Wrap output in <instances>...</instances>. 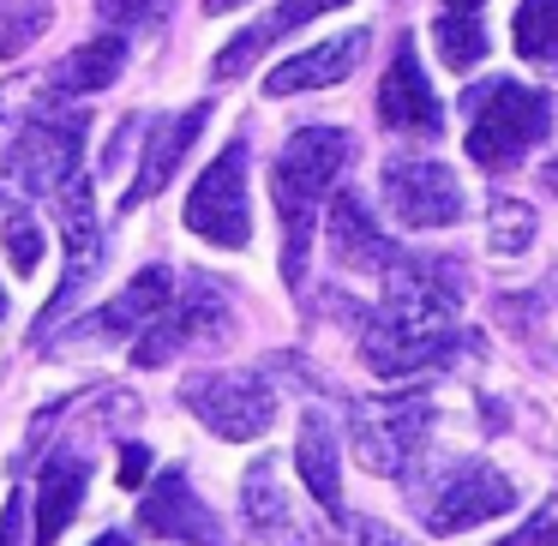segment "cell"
Masks as SVG:
<instances>
[{
    "label": "cell",
    "instance_id": "9",
    "mask_svg": "<svg viewBox=\"0 0 558 546\" xmlns=\"http://www.w3.org/2000/svg\"><path fill=\"white\" fill-rule=\"evenodd\" d=\"M61 217H66V277H61V289L49 294V306H43L37 337H49V330L61 325V313L78 301V289H90L97 270H102V222H97V205H90V174H73V181L61 186Z\"/></svg>",
    "mask_w": 558,
    "mask_h": 546
},
{
    "label": "cell",
    "instance_id": "8",
    "mask_svg": "<svg viewBox=\"0 0 558 546\" xmlns=\"http://www.w3.org/2000/svg\"><path fill=\"white\" fill-rule=\"evenodd\" d=\"M505 510H517V481L498 474L493 462L469 457L445 474V486H438L433 498H426V529L462 534V529H481V522L505 517Z\"/></svg>",
    "mask_w": 558,
    "mask_h": 546
},
{
    "label": "cell",
    "instance_id": "27",
    "mask_svg": "<svg viewBox=\"0 0 558 546\" xmlns=\"http://www.w3.org/2000/svg\"><path fill=\"white\" fill-rule=\"evenodd\" d=\"M97 13L121 31H138V25H162L169 19V0H97Z\"/></svg>",
    "mask_w": 558,
    "mask_h": 546
},
{
    "label": "cell",
    "instance_id": "26",
    "mask_svg": "<svg viewBox=\"0 0 558 546\" xmlns=\"http://www.w3.org/2000/svg\"><path fill=\"white\" fill-rule=\"evenodd\" d=\"M0 234H7V258H13V270H19V277L43 270V253H49V234H43V222L31 217V210H13V217L0 222Z\"/></svg>",
    "mask_w": 558,
    "mask_h": 546
},
{
    "label": "cell",
    "instance_id": "5",
    "mask_svg": "<svg viewBox=\"0 0 558 546\" xmlns=\"http://www.w3.org/2000/svg\"><path fill=\"white\" fill-rule=\"evenodd\" d=\"M546 121H553V109H546L541 90L493 85V90H486V102L474 109L469 157L481 162V169H510V162H522L546 138Z\"/></svg>",
    "mask_w": 558,
    "mask_h": 546
},
{
    "label": "cell",
    "instance_id": "35",
    "mask_svg": "<svg viewBox=\"0 0 558 546\" xmlns=\"http://www.w3.org/2000/svg\"><path fill=\"white\" fill-rule=\"evenodd\" d=\"M546 186H553V193H558V162H546Z\"/></svg>",
    "mask_w": 558,
    "mask_h": 546
},
{
    "label": "cell",
    "instance_id": "14",
    "mask_svg": "<svg viewBox=\"0 0 558 546\" xmlns=\"http://www.w3.org/2000/svg\"><path fill=\"white\" fill-rule=\"evenodd\" d=\"M366 43H373V31H349V37H330V43H318V49H306V54H289L282 66H270L265 97H301V90L342 85V78H354Z\"/></svg>",
    "mask_w": 558,
    "mask_h": 546
},
{
    "label": "cell",
    "instance_id": "6",
    "mask_svg": "<svg viewBox=\"0 0 558 546\" xmlns=\"http://www.w3.org/2000/svg\"><path fill=\"white\" fill-rule=\"evenodd\" d=\"M186 229L198 241L222 246V253H241L253 241V205H246V145L234 138L205 174L186 193Z\"/></svg>",
    "mask_w": 558,
    "mask_h": 546
},
{
    "label": "cell",
    "instance_id": "23",
    "mask_svg": "<svg viewBox=\"0 0 558 546\" xmlns=\"http://www.w3.org/2000/svg\"><path fill=\"white\" fill-rule=\"evenodd\" d=\"M433 43H438V54H445L450 73H469V66L486 61V31H481L474 13H445L433 25Z\"/></svg>",
    "mask_w": 558,
    "mask_h": 546
},
{
    "label": "cell",
    "instance_id": "31",
    "mask_svg": "<svg viewBox=\"0 0 558 546\" xmlns=\"http://www.w3.org/2000/svg\"><path fill=\"white\" fill-rule=\"evenodd\" d=\"M114 474H121V486H145L150 481V450L145 445H126L121 450V469H114Z\"/></svg>",
    "mask_w": 558,
    "mask_h": 546
},
{
    "label": "cell",
    "instance_id": "15",
    "mask_svg": "<svg viewBox=\"0 0 558 546\" xmlns=\"http://www.w3.org/2000/svg\"><path fill=\"white\" fill-rule=\"evenodd\" d=\"M325 246L342 270H390L397 246L385 241V229L373 222L361 193H330V210H325Z\"/></svg>",
    "mask_w": 558,
    "mask_h": 546
},
{
    "label": "cell",
    "instance_id": "28",
    "mask_svg": "<svg viewBox=\"0 0 558 546\" xmlns=\"http://www.w3.org/2000/svg\"><path fill=\"white\" fill-rule=\"evenodd\" d=\"M505 546H558V493L553 498H546V505L541 510H534V517L529 522H522V529L517 534H510V541Z\"/></svg>",
    "mask_w": 558,
    "mask_h": 546
},
{
    "label": "cell",
    "instance_id": "22",
    "mask_svg": "<svg viewBox=\"0 0 558 546\" xmlns=\"http://www.w3.org/2000/svg\"><path fill=\"white\" fill-rule=\"evenodd\" d=\"M517 54L534 66H558V0H522L517 7Z\"/></svg>",
    "mask_w": 558,
    "mask_h": 546
},
{
    "label": "cell",
    "instance_id": "11",
    "mask_svg": "<svg viewBox=\"0 0 558 546\" xmlns=\"http://www.w3.org/2000/svg\"><path fill=\"white\" fill-rule=\"evenodd\" d=\"M169 301H174V277L150 265V270H138V277L126 282V289L114 294L109 306H97V313H90L85 325L73 330V337H78V342H126V337L138 342L150 325H157V313H162Z\"/></svg>",
    "mask_w": 558,
    "mask_h": 546
},
{
    "label": "cell",
    "instance_id": "29",
    "mask_svg": "<svg viewBox=\"0 0 558 546\" xmlns=\"http://www.w3.org/2000/svg\"><path fill=\"white\" fill-rule=\"evenodd\" d=\"M349 546H409V541H402V534L390 529V522L366 517V522H354V529H349Z\"/></svg>",
    "mask_w": 558,
    "mask_h": 546
},
{
    "label": "cell",
    "instance_id": "7",
    "mask_svg": "<svg viewBox=\"0 0 558 546\" xmlns=\"http://www.w3.org/2000/svg\"><path fill=\"white\" fill-rule=\"evenodd\" d=\"M385 205H390V217L409 222V229H450V222H462L469 193H462V181L445 162L390 157L385 162Z\"/></svg>",
    "mask_w": 558,
    "mask_h": 546
},
{
    "label": "cell",
    "instance_id": "21",
    "mask_svg": "<svg viewBox=\"0 0 558 546\" xmlns=\"http://www.w3.org/2000/svg\"><path fill=\"white\" fill-rule=\"evenodd\" d=\"M241 510H246V529L253 534H282L289 529V493H282V474L270 457H258L241 481Z\"/></svg>",
    "mask_w": 558,
    "mask_h": 546
},
{
    "label": "cell",
    "instance_id": "19",
    "mask_svg": "<svg viewBox=\"0 0 558 546\" xmlns=\"http://www.w3.org/2000/svg\"><path fill=\"white\" fill-rule=\"evenodd\" d=\"M294 462H301V474H306V486H313L318 510H325L330 522H349V510H342V450H337V426H330L325 414H306V421H301Z\"/></svg>",
    "mask_w": 558,
    "mask_h": 546
},
{
    "label": "cell",
    "instance_id": "18",
    "mask_svg": "<svg viewBox=\"0 0 558 546\" xmlns=\"http://www.w3.org/2000/svg\"><path fill=\"white\" fill-rule=\"evenodd\" d=\"M337 7H349V0H282V7H270V19H258V25H246L241 37H234L229 49L217 54V78H241L246 66H253L258 54L270 49V43L294 37L301 25H313L318 13H337Z\"/></svg>",
    "mask_w": 558,
    "mask_h": 546
},
{
    "label": "cell",
    "instance_id": "24",
    "mask_svg": "<svg viewBox=\"0 0 558 546\" xmlns=\"http://www.w3.org/2000/svg\"><path fill=\"white\" fill-rule=\"evenodd\" d=\"M49 19H54L49 0H0V61H19L49 31Z\"/></svg>",
    "mask_w": 558,
    "mask_h": 546
},
{
    "label": "cell",
    "instance_id": "33",
    "mask_svg": "<svg viewBox=\"0 0 558 546\" xmlns=\"http://www.w3.org/2000/svg\"><path fill=\"white\" fill-rule=\"evenodd\" d=\"M450 13H474V7H481V0H445Z\"/></svg>",
    "mask_w": 558,
    "mask_h": 546
},
{
    "label": "cell",
    "instance_id": "4",
    "mask_svg": "<svg viewBox=\"0 0 558 546\" xmlns=\"http://www.w3.org/2000/svg\"><path fill=\"white\" fill-rule=\"evenodd\" d=\"M181 402L229 445H253V438L270 433L277 421V390H270L265 373H193L181 385Z\"/></svg>",
    "mask_w": 558,
    "mask_h": 546
},
{
    "label": "cell",
    "instance_id": "25",
    "mask_svg": "<svg viewBox=\"0 0 558 546\" xmlns=\"http://www.w3.org/2000/svg\"><path fill=\"white\" fill-rule=\"evenodd\" d=\"M486 217H493V222H486V246H493L498 258H517V253H529V246H534V210L522 205V198L498 193Z\"/></svg>",
    "mask_w": 558,
    "mask_h": 546
},
{
    "label": "cell",
    "instance_id": "17",
    "mask_svg": "<svg viewBox=\"0 0 558 546\" xmlns=\"http://www.w3.org/2000/svg\"><path fill=\"white\" fill-rule=\"evenodd\" d=\"M85 486H90V462L78 450H54L43 462V481H37V546H54L61 529L78 517L85 505Z\"/></svg>",
    "mask_w": 558,
    "mask_h": 546
},
{
    "label": "cell",
    "instance_id": "16",
    "mask_svg": "<svg viewBox=\"0 0 558 546\" xmlns=\"http://www.w3.org/2000/svg\"><path fill=\"white\" fill-rule=\"evenodd\" d=\"M205 121H210V109H205V102H193L186 114L150 126V150H145V162H138V181L126 186L121 210H126V205H145V198H157L162 186H169V174L181 169V157L193 150V138H198V126H205Z\"/></svg>",
    "mask_w": 558,
    "mask_h": 546
},
{
    "label": "cell",
    "instance_id": "13",
    "mask_svg": "<svg viewBox=\"0 0 558 546\" xmlns=\"http://www.w3.org/2000/svg\"><path fill=\"white\" fill-rule=\"evenodd\" d=\"M145 522L150 534H174L181 546H222V529L217 517L205 510V498L193 493V481H186V469H162L157 481H150L145 493Z\"/></svg>",
    "mask_w": 558,
    "mask_h": 546
},
{
    "label": "cell",
    "instance_id": "30",
    "mask_svg": "<svg viewBox=\"0 0 558 546\" xmlns=\"http://www.w3.org/2000/svg\"><path fill=\"white\" fill-rule=\"evenodd\" d=\"M0 546H25V493H13L0 510Z\"/></svg>",
    "mask_w": 558,
    "mask_h": 546
},
{
    "label": "cell",
    "instance_id": "2",
    "mask_svg": "<svg viewBox=\"0 0 558 546\" xmlns=\"http://www.w3.org/2000/svg\"><path fill=\"white\" fill-rule=\"evenodd\" d=\"M85 133L90 121L61 102H43L25 126H19L13 150H7V181L31 198H61L73 174H85Z\"/></svg>",
    "mask_w": 558,
    "mask_h": 546
},
{
    "label": "cell",
    "instance_id": "20",
    "mask_svg": "<svg viewBox=\"0 0 558 546\" xmlns=\"http://www.w3.org/2000/svg\"><path fill=\"white\" fill-rule=\"evenodd\" d=\"M121 73H126V37L121 31H102V37L78 43L49 78H54V90H102V85H114Z\"/></svg>",
    "mask_w": 558,
    "mask_h": 546
},
{
    "label": "cell",
    "instance_id": "36",
    "mask_svg": "<svg viewBox=\"0 0 558 546\" xmlns=\"http://www.w3.org/2000/svg\"><path fill=\"white\" fill-rule=\"evenodd\" d=\"M0 318H7V289H0Z\"/></svg>",
    "mask_w": 558,
    "mask_h": 546
},
{
    "label": "cell",
    "instance_id": "34",
    "mask_svg": "<svg viewBox=\"0 0 558 546\" xmlns=\"http://www.w3.org/2000/svg\"><path fill=\"white\" fill-rule=\"evenodd\" d=\"M90 546H126V534H97Z\"/></svg>",
    "mask_w": 558,
    "mask_h": 546
},
{
    "label": "cell",
    "instance_id": "32",
    "mask_svg": "<svg viewBox=\"0 0 558 546\" xmlns=\"http://www.w3.org/2000/svg\"><path fill=\"white\" fill-rule=\"evenodd\" d=\"M234 7H246V0H205V13H210V19H222V13H234Z\"/></svg>",
    "mask_w": 558,
    "mask_h": 546
},
{
    "label": "cell",
    "instance_id": "12",
    "mask_svg": "<svg viewBox=\"0 0 558 546\" xmlns=\"http://www.w3.org/2000/svg\"><path fill=\"white\" fill-rule=\"evenodd\" d=\"M438 90L433 78L421 73V54H414V43H402L397 54H390L385 78H378V121L390 126V133H421L433 138L438 133Z\"/></svg>",
    "mask_w": 558,
    "mask_h": 546
},
{
    "label": "cell",
    "instance_id": "3",
    "mask_svg": "<svg viewBox=\"0 0 558 546\" xmlns=\"http://www.w3.org/2000/svg\"><path fill=\"white\" fill-rule=\"evenodd\" d=\"M457 318H433V313H409V306H378L361 330V361L378 378H409L426 366L457 354Z\"/></svg>",
    "mask_w": 558,
    "mask_h": 546
},
{
    "label": "cell",
    "instance_id": "1",
    "mask_svg": "<svg viewBox=\"0 0 558 546\" xmlns=\"http://www.w3.org/2000/svg\"><path fill=\"white\" fill-rule=\"evenodd\" d=\"M354 157V138L342 126H301V133L282 145L277 169H270V205L282 217V277L301 282L306 270V241H313V222H318V198L337 193V174L349 169Z\"/></svg>",
    "mask_w": 558,
    "mask_h": 546
},
{
    "label": "cell",
    "instance_id": "10",
    "mask_svg": "<svg viewBox=\"0 0 558 546\" xmlns=\"http://www.w3.org/2000/svg\"><path fill=\"white\" fill-rule=\"evenodd\" d=\"M222 330H229V301H222L210 282H186V289H174V301L157 313V325L133 342V361L162 366L169 354L193 349V342H210V337H222Z\"/></svg>",
    "mask_w": 558,
    "mask_h": 546
}]
</instances>
